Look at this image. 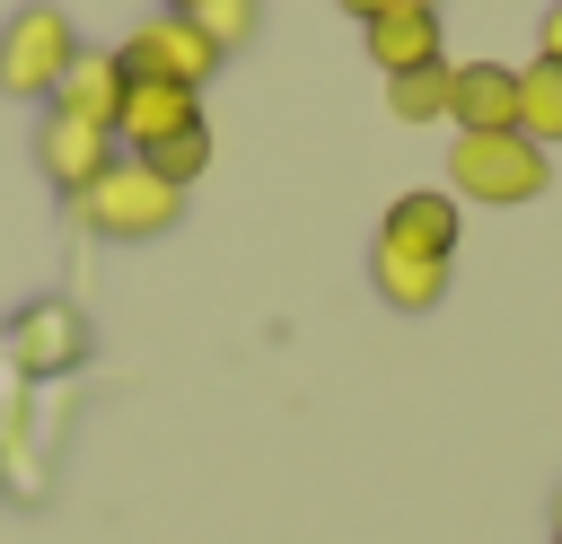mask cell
Returning a JSON list of instances; mask_svg holds the SVG:
<instances>
[{"label": "cell", "mask_w": 562, "mask_h": 544, "mask_svg": "<svg viewBox=\"0 0 562 544\" xmlns=\"http://www.w3.org/2000/svg\"><path fill=\"white\" fill-rule=\"evenodd\" d=\"M553 184V158L527 140V132H457L448 149V193L457 202H483V211H518Z\"/></svg>", "instance_id": "1"}, {"label": "cell", "mask_w": 562, "mask_h": 544, "mask_svg": "<svg viewBox=\"0 0 562 544\" xmlns=\"http://www.w3.org/2000/svg\"><path fill=\"white\" fill-rule=\"evenodd\" d=\"M70 211H79V228L105 237V246H149V237H167V228L184 219V193H176L167 175H149L140 158H114Z\"/></svg>", "instance_id": "2"}, {"label": "cell", "mask_w": 562, "mask_h": 544, "mask_svg": "<svg viewBox=\"0 0 562 544\" xmlns=\"http://www.w3.org/2000/svg\"><path fill=\"white\" fill-rule=\"evenodd\" d=\"M70 61H79V26H70V9L26 0V9H9V18H0V97L35 105V97H53V88H61V70H70Z\"/></svg>", "instance_id": "3"}, {"label": "cell", "mask_w": 562, "mask_h": 544, "mask_svg": "<svg viewBox=\"0 0 562 544\" xmlns=\"http://www.w3.org/2000/svg\"><path fill=\"white\" fill-rule=\"evenodd\" d=\"M114 61H123V79H167V88H202V79L220 70L211 35H202L193 18H176V9H149V18L114 44Z\"/></svg>", "instance_id": "4"}, {"label": "cell", "mask_w": 562, "mask_h": 544, "mask_svg": "<svg viewBox=\"0 0 562 544\" xmlns=\"http://www.w3.org/2000/svg\"><path fill=\"white\" fill-rule=\"evenodd\" d=\"M114 158H123V149H114V132L70 123V114H53V105H44V123H35V175H44L61 202H79V193H88Z\"/></svg>", "instance_id": "5"}, {"label": "cell", "mask_w": 562, "mask_h": 544, "mask_svg": "<svg viewBox=\"0 0 562 544\" xmlns=\"http://www.w3.org/2000/svg\"><path fill=\"white\" fill-rule=\"evenodd\" d=\"M457 237H465V219H457V193H448V184H413V193H395L386 219H378V246L430 254V263H457Z\"/></svg>", "instance_id": "6"}, {"label": "cell", "mask_w": 562, "mask_h": 544, "mask_svg": "<svg viewBox=\"0 0 562 544\" xmlns=\"http://www.w3.org/2000/svg\"><path fill=\"white\" fill-rule=\"evenodd\" d=\"M193 123H202V88L132 79V88H123V114H114V149L140 158V149H158V140H176V132H193Z\"/></svg>", "instance_id": "7"}, {"label": "cell", "mask_w": 562, "mask_h": 544, "mask_svg": "<svg viewBox=\"0 0 562 544\" xmlns=\"http://www.w3.org/2000/svg\"><path fill=\"white\" fill-rule=\"evenodd\" d=\"M9 342H18V360H26L35 377H61V369L88 360V316H79L70 298H35V307H18Z\"/></svg>", "instance_id": "8"}, {"label": "cell", "mask_w": 562, "mask_h": 544, "mask_svg": "<svg viewBox=\"0 0 562 544\" xmlns=\"http://www.w3.org/2000/svg\"><path fill=\"white\" fill-rule=\"evenodd\" d=\"M448 123L457 132H518V70L509 61H457L448 70Z\"/></svg>", "instance_id": "9"}, {"label": "cell", "mask_w": 562, "mask_h": 544, "mask_svg": "<svg viewBox=\"0 0 562 544\" xmlns=\"http://www.w3.org/2000/svg\"><path fill=\"white\" fill-rule=\"evenodd\" d=\"M123 88H132V79H123V61L79 44V61L61 70V88H53L44 105H53V114H70V123H97V132H114V114H123Z\"/></svg>", "instance_id": "10"}, {"label": "cell", "mask_w": 562, "mask_h": 544, "mask_svg": "<svg viewBox=\"0 0 562 544\" xmlns=\"http://www.w3.org/2000/svg\"><path fill=\"white\" fill-rule=\"evenodd\" d=\"M448 272H457V263H430V254H395V246H378V237H369V290H378L395 316H430V307L448 298Z\"/></svg>", "instance_id": "11"}, {"label": "cell", "mask_w": 562, "mask_h": 544, "mask_svg": "<svg viewBox=\"0 0 562 544\" xmlns=\"http://www.w3.org/2000/svg\"><path fill=\"white\" fill-rule=\"evenodd\" d=\"M378 79H404V70H430L439 61V9H395V18H369L360 26Z\"/></svg>", "instance_id": "12"}, {"label": "cell", "mask_w": 562, "mask_h": 544, "mask_svg": "<svg viewBox=\"0 0 562 544\" xmlns=\"http://www.w3.org/2000/svg\"><path fill=\"white\" fill-rule=\"evenodd\" d=\"M518 132L536 149H562V61H527L518 70Z\"/></svg>", "instance_id": "13"}, {"label": "cell", "mask_w": 562, "mask_h": 544, "mask_svg": "<svg viewBox=\"0 0 562 544\" xmlns=\"http://www.w3.org/2000/svg\"><path fill=\"white\" fill-rule=\"evenodd\" d=\"M386 114H395V123H448V61L386 79Z\"/></svg>", "instance_id": "14"}, {"label": "cell", "mask_w": 562, "mask_h": 544, "mask_svg": "<svg viewBox=\"0 0 562 544\" xmlns=\"http://www.w3.org/2000/svg\"><path fill=\"white\" fill-rule=\"evenodd\" d=\"M140 167H149V175H167L176 193H193V184H202V167H211V123H193V132H176V140H158V149H140Z\"/></svg>", "instance_id": "15"}, {"label": "cell", "mask_w": 562, "mask_h": 544, "mask_svg": "<svg viewBox=\"0 0 562 544\" xmlns=\"http://www.w3.org/2000/svg\"><path fill=\"white\" fill-rule=\"evenodd\" d=\"M193 26H202V35H211V53L228 61V53H246V44H255L263 0H202V9H193Z\"/></svg>", "instance_id": "16"}, {"label": "cell", "mask_w": 562, "mask_h": 544, "mask_svg": "<svg viewBox=\"0 0 562 544\" xmlns=\"http://www.w3.org/2000/svg\"><path fill=\"white\" fill-rule=\"evenodd\" d=\"M536 61H562V0L536 18Z\"/></svg>", "instance_id": "17"}, {"label": "cell", "mask_w": 562, "mask_h": 544, "mask_svg": "<svg viewBox=\"0 0 562 544\" xmlns=\"http://www.w3.org/2000/svg\"><path fill=\"white\" fill-rule=\"evenodd\" d=\"M342 9L369 26V18H395V9H439V0H342Z\"/></svg>", "instance_id": "18"}, {"label": "cell", "mask_w": 562, "mask_h": 544, "mask_svg": "<svg viewBox=\"0 0 562 544\" xmlns=\"http://www.w3.org/2000/svg\"><path fill=\"white\" fill-rule=\"evenodd\" d=\"M158 9H176V18H193V9H202V0H158Z\"/></svg>", "instance_id": "19"}, {"label": "cell", "mask_w": 562, "mask_h": 544, "mask_svg": "<svg viewBox=\"0 0 562 544\" xmlns=\"http://www.w3.org/2000/svg\"><path fill=\"white\" fill-rule=\"evenodd\" d=\"M553 526H562V491H553Z\"/></svg>", "instance_id": "20"}, {"label": "cell", "mask_w": 562, "mask_h": 544, "mask_svg": "<svg viewBox=\"0 0 562 544\" xmlns=\"http://www.w3.org/2000/svg\"><path fill=\"white\" fill-rule=\"evenodd\" d=\"M553 544H562V526H553Z\"/></svg>", "instance_id": "21"}]
</instances>
